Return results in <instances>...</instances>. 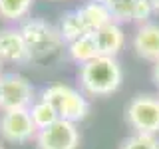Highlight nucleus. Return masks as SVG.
<instances>
[{
	"label": "nucleus",
	"instance_id": "nucleus-19",
	"mask_svg": "<svg viewBox=\"0 0 159 149\" xmlns=\"http://www.w3.org/2000/svg\"><path fill=\"white\" fill-rule=\"evenodd\" d=\"M153 82H155V86L159 88V60L153 64Z\"/></svg>",
	"mask_w": 159,
	"mask_h": 149
},
{
	"label": "nucleus",
	"instance_id": "nucleus-4",
	"mask_svg": "<svg viewBox=\"0 0 159 149\" xmlns=\"http://www.w3.org/2000/svg\"><path fill=\"white\" fill-rule=\"evenodd\" d=\"M125 121L131 129H135V133H159V96H135L125 107Z\"/></svg>",
	"mask_w": 159,
	"mask_h": 149
},
{
	"label": "nucleus",
	"instance_id": "nucleus-9",
	"mask_svg": "<svg viewBox=\"0 0 159 149\" xmlns=\"http://www.w3.org/2000/svg\"><path fill=\"white\" fill-rule=\"evenodd\" d=\"M133 50L139 58L155 64L159 60V24L147 22L137 28L133 36Z\"/></svg>",
	"mask_w": 159,
	"mask_h": 149
},
{
	"label": "nucleus",
	"instance_id": "nucleus-6",
	"mask_svg": "<svg viewBox=\"0 0 159 149\" xmlns=\"http://www.w3.org/2000/svg\"><path fill=\"white\" fill-rule=\"evenodd\" d=\"M80 131L78 125L66 119H58L52 125L40 129L36 133L38 149H78Z\"/></svg>",
	"mask_w": 159,
	"mask_h": 149
},
{
	"label": "nucleus",
	"instance_id": "nucleus-10",
	"mask_svg": "<svg viewBox=\"0 0 159 149\" xmlns=\"http://www.w3.org/2000/svg\"><path fill=\"white\" fill-rule=\"evenodd\" d=\"M92 36H93V42H96L98 54L106 58H116L119 54V50L123 48V44H125V34H123L121 26L116 22L106 24Z\"/></svg>",
	"mask_w": 159,
	"mask_h": 149
},
{
	"label": "nucleus",
	"instance_id": "nucleus-21",
	"mask_svg": "<svg viewBox=\"0 0 159 149\" xmlns=\"http://www.w3.org/2000/svg\"><path fill=\"white\" fill-rule=\"evenodd\" d=\"M92 2H99V4H106V6H107V4L111 2V0H92Z\"/></svg>",
	"mask_w": 159,
	"mask_h": 149
},
{
	"label": "nucleus",
	"instance_id": "nucleus-16",
	"mask_svg": "<svg viewBox=\"0 0 159 149\" xmlns=\"http://www.w3.org/2000/svg\"><path fill=\"white\" fill-rule=\"evenodd\" d=\"M135 6H137V0H111L107 4V10L111 14L113 22L121 24V22H131L133 20Z\"/></svg>",
	"mask_w": 159,
	"mask_h": 149
},
{
	"label": "nucleus",
	"instance_id": "nucleus-20",
	"mask_svg": "<svg viewBox=\"0 0 159 149\" xmlns=\"http://www.w3.org/2000/svg\"><path fill=\"white\" fill-rule=\"evenodd\" d=\"M147 2H149V4L153 6V10H155V12L159 10V0H147Z\"/></svg>",
	"mask_w": 159,
	"mask_h": 149
},
{
	"label": "nucleus",
	"instance_id": "nucleus-7",
	"mask_svg": "<svg viewBox=\"0 0 159 149\" xmlns=\"http://www.w3.org/2000/svg\"><path fill=\"white\" fill-rule=\"evenodd\" d=\"M38 129L28 109H8L0 115V137L10 143H26L36 139Z\"/></svg>",
	"mask_w": 159,
	"mask_h": 149
},
{
	"label": "nucleus",
	"instance_id": "nucleus-23",
	"mask_svg": "<svg viewBox=\"0 0 159 149\" xmlns=\"http://www.w3.org/2000/svg\"><path fill=\"white\" fill-rule=\"evenodd\" d=\"M0 149H4V145H2V143H0Z\"/></svg>",
	"mask_w": 159,
	"mask_h": 149
},
{
	"label": "nucleus",
	"instance_id": "nucleus-17",
	"mask_svg": "<svg viewBox=\"0 0 159 149\" xmlns=\"http://www.w3.org/2000/svg\"><path fill=\"white\" fill-rule=\"evenodd\" d=\"M119 149H159V139L147 133H133L123 139Z\"/></svg>",
	"mask_w": 159,
	"mask_h": 149
},
{
	"label": "nucleus",
	"instance_id": "nucleus-11",
	"mask_svg": "<svg viewBox=\"0 0 159 149\" xmlns=\"http://www.w3.org/2000/svg\"><path fill=\"white\" fill-rule=\"evenodd\" d=\"M76 12H78V16L82 18V22H84V26H86L88 34H96L99 28H103L109 22H113L111 14H109V10H107L106 4L92 2V0L86 2V4H82Z\"/></svg>",
	"mask_w": 159,
	"mask_h": 149
},
{
	"label": "nucleus",
	"instance_id": "nucleus-3",
	"mask_svg": "<svg viewBox=\"0 0 159 149\" xmlns=\"http://www.w3.org/2000/svg\"><path fill=\"white\" fill-rule=\"evenodd\" d=\"M40 97L54 107L60 119H66V121H84L89 113V102L84 97L80 89L68 86V84H52L42 89Z\"/></svg>",
	"mask_w": 159,
	"mask_h": 149
},
{
	"label": "nucleus",
	"instance_id": "nucleus-14",
	"mask_svg": "<svg viewBox=\"0 0 159 149\" xmlns=\"http://www.w3.org/2000/svg\"><path fill=\"white\" fill-rule=\"evenodd\" d=\"M34 0H0V18L6 22H20L28 18Z\"/></svg>",
	"mask_w": 159,
	"mask_h": 149
},
{
	"label": "nucleus",
	"instance_id": "nucleus-18",
	"mask_svg": "<svg viewBox=\"0 0 159 149\" xmlns=\"http://www.w3.org/2000/svg\"><path fill=\"white\" fill-rule=\"evenodd\" d=\"M153 12H155V10H153V6L147 0H137L135 12H133V22H139V26H141V24H147Z\"/></svg>",
	"mask_w": 159,
	"mask_h": 149
},
{
	"label": "nucleus",
	"instance_id": "nucleus-2",
	"mask_svg": "<svg viewBox=\"0 0 159 149\" xmlns=\"http://www.w3.org/2000/svg\"><path fill=\"white\" fill-rule=\"evenodd\" d=\"M123 70L116 58L98 56L80 68V84L92 96H109L121 86Z\"/></svg>",
	"mask_w": 159,
	"mask_h": 149
},
{
	"label": "nucleus",
	"instance_id": "nucleus-13",
	"mask_svg": "<svg viewBox=\"0 0 159 149\" xmlns=\"http://www.w3.org/2000/svg\"><path fill=\"white\" fill-rule=\"evenodd\" d=\"M58 30H60V34H62V38H64V42H66V44L76 42V40L88 36V30H86V26H84L82 18L78 16L76 10L64 14L62 20H60Z\"/></svg>",
	"mask_w": 159,
	"mask_h": 149
},
{
	"label": "nucleus",
	"instance_id": "nucleus-22",
	"mask_svg": "<svg viewBox=\"0 0 159 149\" xmlns=\"http://www.w3.org/2000/svg\"><path fill=\"white\" fill-rule=\"evenodd\" d=\"M0 70H2V60H0Z\"/></svg>",
	"mask_w": 159,
	"mask_h": 149
},
{
	"label": "nucleus",
	"instance_id": "nucleus-15",
	"mask_svg": "<svg viewBox=\"0 0 159 149\" xmlns=\"http://www.w3.org/2000/svg\"><path fill=\"white\" fill-rule=\"evenodd\" d=\"M28 111H30V117H32V121H34V125H36L38 131L44 129V127H48V125H52L54 121L60 119L56 115V111H54V107L50 106L48 102H44L42 97H38L36 102L28 107Z\"/></svg>",
	"mask_w": 159,
	"mask_h": 149
},
{
	"label": "nucleus",
	"instance_id": "nucleus-8",
	"mask_svg": "<svg viewBox=\"0 0 159 149\" xmlns=\"http://www.w3.org/2000/svg\"><path fill=\"white\" fill-rule=\"evenodd\" d=\"M0 60L14 64L30 62L28 46L20 28H2L0 30Z\"/></svg>",
	"mask_w": 159,
	"mask_h": 149
},
{
	"label": "nucleus",
	"instance_id": "nucleus-5",
	"mask_svg": "<svg viewBox=\"0 0 159 149\" xmlns=\"http://www.w3.org/2000/svg\"><path fill=\"white\" fill-rule=\"evenodd\" d=\"M34 99V88L20 74H2L0 76V107L8 109H28Z\"/></svg>",
	"mask_w": 159,
	"mask_h": 149
},
{
	"label": "nucleus",
	"instance_id": "nucleus-1",
	"mask_svg": "<svg viewBox=\"0 0 159 149\" xmlns=\"http://www.w3.org/2000/svg\"><path fill=\"white\" fill-rule=\"evenodd\" d=\"M20 32L28 46L30 62L38 66H50L58 62L66 52V42L58 26L42 18H26L20 24Z\"/></svg>",
	"mask_w": 159,
	"mask_h": 149
},
{
	"label": "nucleus",
	"instance_id": "nucleus-12",
	"mask_svg": "<svg viewBox=\"0 0 159 149\" xmlns=\"http://www.w3.org/2000/svg\"><path fill=\"white\" fill-rule=\"evenodd\" d=\"M66 52H68V56L72 58L74 62L80 64V66H84V64L92 62V60H96V58L99 56L92 34H88V36L76 40V42L66 44Z\"/></svg>",
	"mask_w": 159,
	"mask_h": 149
}]
</instances>
